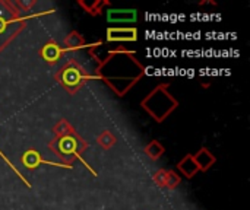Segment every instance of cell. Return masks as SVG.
Instances as JSON below:
<instances>
[{"mask_svg": "<svg viewBox=\"0 0 250 210\" xmlns=\"http://www.w3.org/2000/svg\"><path fill=\"white\" fill-rule=\"evenodd\" d=\"M145 76V66L136 57L135 51L119 47L110 50L105 58H101L95 67V77L103 80L116 96H126Z\"/></svg>", "mask_w": 250, "mask_h": 210, "instance_id": "6da1fadb", "label": "cell"}, {"mask_svg": "<svg viewBox=\"0 0 250 210\" xmlns=\"http://www.w3.org/2000/svg\"><path fill=\"white\" fill-rule=\"evenodd\" d=\"M53 133L56 137L47 145V148L62 161V164L72 165V162L78 159L94 177H98L95 170H92L82 156L89 148L88 142L83 140V137L75 130V127L66 118L59 120L53 126Z\"/></svg>", "mask_w": 250, "mask_h": 210, "instance_id": "7a4b0ae2", "label": "cell"}, {"mask_svg": "<svg viewBox=\"0 0 250 210\" xmlns=\"http://www.w3.org/2000/svg\"><path fill=\"white\" fill-rule=\"evenodd\" d=\"M170 82L158 83L145 98L141 101V108L158 124L164 123L177 108L179 101L170 94Z\"/></svg>", "mask_w": 250, "mask_h": 210, "instance_id": "3957f363", "label": "cell"}, {"mask_svg": "<svg viewBox=\"0 0 250 210\" xmlns=\"http://www.w3.org/2000/svg\"><path fill=\"white\" fill-rule=\"evenodd\" d=\"M26 20L28 18L22 16L12 0H0V51L25 29Z\"/></svg>", "mask_w": 250, "mask_h": 210, "instance_id": "277c9868", "label": "cell"}, {"mask_svg": "<svg viewBox=\"0 0 250 210\" xmlns=\"http://www.w3.org/2000/svg\"><path fill=\"white\" fill-rule=\"evenodd\" d=\"M95 76L89 75L88 70L75 58H69L56 73L54 80L69 94L75 95L86 82L94 80Z\"/></svg>", "mask_w": 250, "mask_h": 210, "instance_id": "5b68a950", "label": "cell"}, {"mask_svg": "<svg viewBox=\"0 0 250 210\" xmlns=\"http://www.w3.org/2000/svg\"><path fill=\"white\" fill-rule=\"evenodd\" d=\"M21 162L22 165L28 170V171H34L37 170L40 165H50V167H59V168H66V170H72V165H64V164H57L53 161H47L41 156V153L35 149H26L23 152V155L21 156Z\"/></svg>", "mask_w": 250, "mask_h": 210, "instance_id": "8992f818", "label": "cell"}, {"mask_svg": "<svg viewBox=\"0 0 250 210\" xmlns=\"http://www.w3.org/2000/svg\"><path fill=\"white\" fill-rule=\"evenodd\" d=\"M107 42H135L138 41V29L135 26H113L105 32Z\"/></svg>", "mask_w": 250, "mask_h": 210, "instance_id": "52a82bcc", "label": "cell"}, {"mask_svg": "<svg viewBox=\"0 0 250 210\" xmlns=\"http://www.w3.org/2000/svg\"><path fill=\"white\" fill-rule=\"evenodd\" d=\"M64 53H66V50L57 42V41H54V39H50V41H47L45 44H42V47L40 48V51H38V54H40V57L48 64V66H56L59 61H60V58L64 56Z\"/></svg>", "mask_w": 250, "mask_h": 210, "instance_id": "ba28073f", "label": "cell"}, {"mask_svg": "<svg viewBox=\"0 0 250 210\" xmlns=\"http://www.w3.org/2000/svg\"><path fill=\"white\" fill-rule=\"evenodd\" d=\"M138 19L136 9H111L107 10V20L113 23H133Z\"/></svg>", "mask_w": 250, "mask_h": 210, "instance_id": "9c48e42d", "label": "cell"}, {"mask_svg": "<svg viewBox=\"0 0 250 210\" xmlns=\"http://www.w3.org/2000/svg\"><path fill=\"white\" fill-rule=\"evenodd\" d=\"M176 170L180 172V175H183L186 180H192L193 177L198 175L199 172V168L195 162V158L192 153H188L185 155L177 164H176Z\"/></svg>", "mask_w": 250, "mask_h": 210, "instance_id": "30bf717a", "label": "cell"}, {"mask_svg": "<svg viewBox=\"0 0 250 210\" xmlns=\"http://www.w3.org/2000/svg\"><path fill=\"white\" fill-rule=\"evenodd\" d=\"M193 158H195V162H196V165H198V168H199V172H207V171H209L214 165H215V162H217V158L212 155V152L208 149V148H205V146H202L195 155H193Z\"/></svg>", "mask_w": 250, "mask_h": 210, "instance_id": "8fae6325", "label": "cell"}, {"mask_svg": "<svg viewBox=\"0 0 250 210\" xmlns=\"http://www.w3.org/2000/svg\"><path fill=\"white\" fill-rule=\"evenodd\" d=\"M63 45H64L63 48H64L66 51H73V50H81V48H83V47H89V44H86L83 35H82L79 31H76V29L70 31V32L64 37Z\"/></svg>", "mask_w": 250, "mask_h": 210, "instance_id": "7c38bea8", "label": "cell"}, {"mask_svg": "<svg viewBox=\"0 0 250 210\" xmlns=\"http://www.w3.org/2000/svg\"><path fill=\"white\" fill-rule=\"evenodd\" d=\"M78 4L82 7V10L85 13H88L92 18L103 15L105 7H111V1H108V0H94L92 3H86L83 0H78Z\"/></svg>", "mask_w": 250, "mask_h": 210, "instance_id": "4fadbf2b", "label": "cell"}, {"mask_svg": "<svg viewBox=\"0 0 250 210\" xmlns=\"http://www.w3.org/2000/svg\"><path fill=\"white\" fill-rule=\"evenodd\" d=\"M144 152H145V155L151 159V161H158L164 153H166V148H164V145L161 143V142H158V140H151L148 145H145V148H144Z\"/></svg>", "mask_w": 250, "mask_h": 210, "instance_id": "5bb4252c", "label": "cell"}, {"mask_svg": "<svg viewBox=\"0 0 250 210\" xmlns=\"http://www.w3.org/2000/svg\"><path fill=\"white\" fill-rule=\"evenodd\" d=\"M97 145L101 148V149H104V151H110L116 143H117V137L110 132V130H107V129H104L98 136H97Z\"/></svg>", "mask_w": 250, "mask_h": 210, "instance_id": "9a60e30c", "label": "cell"}, {"mask_svg": "<svg viewBox=\"0 0 250 210\" xmlns=\"http://www.w3.org/2000/svg\"><path fill=\"white\" fill-rule=\"evenodd\" d=\"M180 184H182V177L176 172V171H173V170H168V177H167V184H166V189H168V190H176L177 187H180Z\"/></svg>", "mask_w": 250, "mask_h": 210, "instance_id": "2e32d148", "label": "cell"}, {"mask_svg": "<svg viewBox=\"0 0 250 210\" xmlns=\"http://www.w3.org/2000/svg\"><path fill=\"white\" fill-rule=\"evenodd\" d=\"M0 158L4 161V164H6V165H7V167H9V168H10V170H12V171L16 174V177H18V178H19V180H21V181H22V183H23V184H25L28 189H31V187H32V186H31V183H29V181H28V180H26V178H25V177L21 174V171H19V170H18V168H16V167H15V165L10 162V159H9V158H7V156H6V155L1 152V151H0Z\"/></svg>", "mask_w": 250, "mask_h": 210, "instance_id": "e0dca14e", "label": "cell"}, {"mask_svg": "<svg viewBox=\"0 0 250 210\" xmlns=\"http://www.w3.org/2000/svg\"><path fill=\"white\" fill-rule=\"evenodd\" d=\"M167 177H168V170H158L154 172L152 175V181L160 187V189H166V184H167Z\"/></svg>", "mask_w": 250, "mask_h": 210, "instance_id": "ac0fdd59", "label": "cell"}, {"mask_svg": "<svg viewBox=\"0 0 250 210\" xmlns=\"http://www.w3.org/2000/svg\"><path fill=\"white\" fill-rule=\"evenodd\" d=\"M12 3L22 13V12H31L32 7L37 4V0H12Z\"/></svg>", "mask_w": 250, "mask_h": 210, "instance_id": "d6986e66", "label": "cell"}, {"mask_svg": "<svg viewBox=\"0 0 250 210\" xmlns=\"http://www.w3.org/2000/svg\"><path fill=\"white\" fill-rule=\"evenodd\" d=\"M204 4H214V6H217V3H215V1H208V0L199 1V6H204Z\"/></svg>", "mask_w": 250, "mask_h": 210, "instance_id": "ffe728a7", "label": "cell"}]
</instances>
